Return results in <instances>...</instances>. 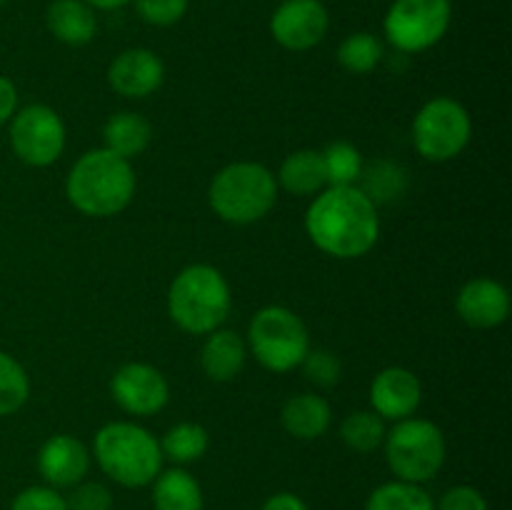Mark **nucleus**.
I'll list each match as a JSON object with an SVG mask.
<instances>
[{
    "label": "nucleus",
    "mask_w": 512,
    "mask_h": 510,
    "mask_svg": "<svg viewBox=\"0 0 512 510\" xmlns=\"http://www.w3.org/2000/svg\"><path fill=\"white\" fill-rule=\"evenodd\" d=\"M305 233L330 258H363L380 238L378 205L358 185L325 188L305 213Z\"/></svg>",
    "instance_id": "f257e3e1"
},
{
    "label": "nucleus",
    "mask_w": 512,
    "mask_h": 510,
    "mask_svg": "<svg viewBox=\"0 0 512 510\" xmlns=\"http://www.w3.org/2000/svg\"><path fill=\"white\" fill-rule=\"evenodd\" d=\"M65 195L78 213L90 218L123 213L135 195L133 165L105 148L88 150L70 168Z\"/></svg>",
    "instance_id": "f03ea898"
},
{
    "label": "nucleus",
    "mask_w": 512,
    "mask_h": 510,
    "mask_svg": "<svg viewBox=\"0 0 512 510\" xmlns=\"http://www.w3.org/2000/svg\"><path fill=\"white\" fill-rule=\"evenodd\" d=\"M93 458L100 470L123 488L150 485L165 460L158 438L130 420H113L95 433Z\"/></svg>",
    "instance_id": "7ed1b4c3"
},
{
    "label": "nucleus",
    "mask_w": 512,
    "mask_h": 510,
    "mask_svg": "<svg viewBox=\"0 0 512 510\" xmlns=\"http://www.w3.org/2000/svg\"><path fill=\"white\" fill-rule=\"evenodd\" d=\"M233 295L225 275L205 263L188 265L173 278L168 290V315L190 335L218 330L230 315Z\"/></svg>",
    "instance_id": "20e7f679"
},
{
    "label": "nucleus",
    "mask_w": 512,
    "mask_h": 510,
    "mask_svg": "<svg viewBox=\"0 0 512 510\" xmlns=\"http://www.w3.org/2000/svg\"><path fill=\"white\" fill-rule=\"evenodd\" d=\"M278 190L273 170L253 160H238L213 175L208 200L225 223L253 225L275 208Z\"/></svg>",
    "instance_id": "39448f33"
},
{
    "label": "nucleus",
    "mask_w": 512,
    "mask_h": 510,
    "mask_svg": "<svg viewBox=\"0 0 512 510\" xmlns=\"http://www.w3.org/2000/svg\"><path fill=\"white\" fill-rule=\"evenodd\" d=\"M385 460L393 475L405 483H428L445 465L448 443L443 430L423 418H405L393 423L383 440Z\"/></svg>",
    "instance_id": "423d86ee"
},
{
    "label": "nucleus",
    "mask_w": 512,
    "mask_h": 510,
    "mask_svg": "<svg viewBox=\"0 0 512 510\" xmlns=\"http://www.w3.org/2000/svg\"><path fill=\"white\" fill-rule=\"evenodd\" d=\"M253 358L270 373H290L300 368L310 350V333L303 318L285 305H265L248 325Z\"/></svg>",
    "instance_id": "0eeeda50"
},
{
    "label": "nucleus",
    "mask_w": 512,
    "mask_h": 510,
    "mask_svg": "<svg viewBox=\"0 0 512 510\" xmlns=\"http://www.w3.org/2000/svg\"><path fill=\"white\" fill-rule=\"evenodd\" d=\"M473 138V120L468 108L453 98L428 100L413 120V145L430 163L453 160L468 148Z\"/></svg>",
    "instance_id": "6e6552de"
},
{
    "label": "nucleus",
    "mask_w": 512,
    "mask_h": 510,
    "mask_svg": "<svg viewBox=\"0 0 512 510\" xmlns=\"http://www.w3.org/2000/svg\"><path fill=\"white\" fill-rule=\"evenodd\" d=\"M453 23L450 0H395L383 20L385 40L400 53H423L445 38Z\"/></svg>",
    "instance_id": "1a4fd4ad"
},
{
    "label": "nucleus",
    "mask_w": 512,
    "mask_h": 510,
    "mask_svg": "<svg viewBox=\"0 0 512 510\" xmlns=\"http://www.w3.org/2000/svg\"><path fill=\"white\" fill-rule=\"evenodd\" d=\"M10 145L18 160L30 168L53 165L63 155L65 125L50 105H25L13 115L10 125Z\"/></svg>",
    "instance_id": "9d476101"
},
{
    "label": "nucleus",
    "mask_w": 512,
    "mask_h": 510,
    "mask_svg": "<svg viewBox=\"0 0 512 510\" xmlns=\"http://www.w3.org/2000/svg\"><path fill=\"white\" fill-rule=\"evenodd\" d=\"M330 28V13L323 0H283L270 18L275 43L293 53L318 48Z\"/></svg>",
    "instance_id": "9b49d317"
},
{
    "label": "nucleus",
    "mask_w": 512,
    "mask_h": 510,
    "mask_svg": "<svg viewBox=\"0 0 512 510\" xmlns=\"http://www.w3.org/2000/svg\"><path fill=\"white\" fill-rule=\"evenodd\" d=\"M110 395L120 410L148 418L168 405L170 385L155 365L125 363L110 378Z\"/></svg>",
    "instance_id": "f8f14e48"
},
{
    "label": "nucleus",
    "mask_w": 512,
    "mask_h": 510,
    "mask_svg": "<svg viewBox=\"0 0 512 510\" xmlns=\"http://www.w3.org/2000/svg\"><path fill=\"white\" fill-rule=\"evenodd\" d=\"M420 400H423V385L418 375L403 365L380 370L370 383V410L390 423L413 418L415 410L420 408Z\"/></svg>",
    "instance_id": "ddd939ff"
},
{
    "label": "nucleus",
    "mask_w": 512,
    "mask_h": 510,
    "mask_svg": "<svg viewBox=\"0 0 512 510\" xmlns=\"http://www.w3.org/2000/svg\"><path fill=\"white\" fill-rule=\"evenodd\" d=\"M90 450L80 438L68 433L50 435L38 450V473L45 485L60 490L73 488L88 478Z\"/></svg>",
    "instance_id": "4468645a"
},
{
    "label": "nucleus",
    "mask_w": 512,
    "mask_h": 510,
    "mask_svg": "<svg viewBox=\"0 0 512 510\" xmlns=\"http://www.w3.org/2000/svg\"><path fill=\"white\" fill-rule=\"evenodd\" d=\"M165 65L158 53L148 48H128L108 68V83L118 95L140 100L153 95L163 85Z\"/></svg>",
    "instance_id": "2eb2a0df"
},
{
    "label": "nucleus",
    "mask_w": 512,
    "mask_h": 510,
    "mask_svg": "<svg viewBox=\"0 0 512 510\" xmlns=\"http://www.w3.org/2000/svg\"><path fill=\"white\" fill-rule=\"evenodd\" d=\"M455 310L470 328H498L510 315V293L503 283L493 278H473L458 290Z\"/></svg>",
    "instance_id": "dca6fc26"
},
{
    "label": "nucleus",
    "mask_w": 512,
    "mask_h": 510,
    "mask_svg": "<svg viewBox=\"0 0 512 510\" xmlns=\"http://www.w3.org/2000/svg\"><path fill=\"white\" fill-rule=\"evenodd\" d=\"M248 360V345L235 330L218 328L205 335L200 348V368L215 383H230L240 375Z\"/></svg>",
    "instance_id": "f3484780"
},
{
    "label": "nucleus",
    "mask_w": 512,
    "mask_h": 510,
    "mask_svg": "<svg viewBox=\"0 0 512 510\" xmlns=\"http://www.w3.org/2000/svg\"><path fill=\"white\" fill-rule=\"evenodd\" d=\"M285 433L298 440H318L333 425V408L318 393H298L285 400L280 410Z\"/></svg>",
    "instance_id": "a211bd4d"
},
{
    "label": "nucleus",
    "mask_w": 512,
    "mask_h": 510,
    "mask_svg": "<svg viewBox=\"0 0 512 510\" xmlns=\"http://www.w3.org/2000/svg\"><path fill=\"white\" fill-rule=\"evenodd\" d=\"M45 25L55 40L65 45H88L98 33L95 10L83 0H53L45 10Z\"/></svg>",
    "instance_id": "6ab92c4d"
},
{
    "label": "nucleus",
    "mask_w": 512,
    "mask_h": 510,
    "mask_svg": "<svg viewBox=\"0 0 512 510\" xmlns=\"http://www.w3.org/2000/svg\"><path fill=\"white\" fill-rule=\"evenodd\" d=\"M150 140H153V125L133 110H120L103 125V148L125 160L143 155Z\"/></svg>",
    "instance_id": "aec40b11"
},
{
    "label": "nucleus",
    "mask_w": 512,
    "mask_h": 510,
    "mask_svg": "<svg viewBox=\"0 0 512 510\" xmlns=\"http://www.w3.org/2000/svg\"><path fill=\"white\" fill-rule=\"evenodd\" d=\"M275 180H278V188L300 195V198L318 195L320 190L328 188L323 155L320 150H295L280 163Z\"/></svg>",
    "instance_id": "412c9836"
},
{
    "label": "nucleus",
    "mask_w": 512,
    "mask_h": 510,
    "mask_svg": "<svg viewBox=\"0 0 512 510\" xmlns=\"http://www.w3.org/2000/svg\"><path fill=\"white\" fill-rule=\"evenodd\" d=\"M150 485H153V510H203V488L185 468L160 470Z\"/></svg>",
    "instance_id": "4be33fe9"
},
{
    "label": "nucleus",
    "mask_w": 512,
    "mask_h": 510,
    "mask_svg": "<svg viewBox=\"0 0 512 510\" xmlns=\"http://www.w3.org/2000/svg\"><path fill=\"white\" fill-rule=\"evenodd\" d=\"M158 443L160 450H163V458L173 460L175 465H190L198 463L208 453L210 435L200 423L183 420V423H175L173 428L165 430Z\"/></svg>",
    "instance_id": "5701e85b"
},
{
    "label": "nucleus",
    "mask_w": 512,
    "mask_h": 510,
    "mask_svg": "<svg viewBox=\"0 0 512 510\" xmlns=\"http://www.w3.org/2000/svg\"><path fill=\"white\" fill-rule=\"evenodd\" d=\"M365 510H435V500L423 485L395 478L368 495Z\"/></svg>",
    "instance_id": "b1692460"
},
{
    "label": "nucleus",
    "mask_w": 512,
    "mask_h": 510,
    "mask_svg": "<svg viewBox=\"0 0 512 510\" xmlns=\"http://www.w3.org/2000/svg\"><path fill=\"white\" fill-rule=\"evenodd\" d=\"M385 433H388L385 420L373 410H355V413L345 415L343 423H340V440L350 450L363 455L383 448Z\"/></svg>",
    "instance_id": "393cba45"
},
{
    "label": "nucleus",
    "mask_w": 512,
    "mask_h": 510,
    "mask_svg": "<svg viewBox=\"0 0 512 510\" xmlns=\"http://www.w3.org/2000/svg\"><path fill=\"white\" fill-rule=\"evenodd\" d=\"M385 58V45L378 35L373 33H360L348 35L343 43L338 45V63L340 68L348 70L353 75H365L373 73Z\"/></svg>",
    "instance_id": "a878e982"
},
{
    "label": "nucleus",
    "mask_w": 512,
    "mask_h": 510,
    "mask_svg": "<svg viewBox=\"0 0 512 510\" xmlns=\"http://www.w3.org/2000/svg\"><path fill=\"white\" fill-rule=\"evenodd\" d=\"M325 165V178H328V188H345V185H358L360 175H363V155L353 143H330L328 148L320 150Z\"/></svg>",
    "instance_id": "bb28decb"
},
{
    "label": "nucleus",
    "mask_w": 512,
    "mask_h": 510,
    "mask_svg": "<svg viewBox=\"0 0 512 510\" xmlns=\"http://www.w3.org/2000/svg\"><path fill=\"white\" fill-rule=\"evenodd\" d=\"M405 170L393 160H375L370 168H363V175L358 180V188L378 203H388V200L398 198L405 190Z\"/></svg>",
    "instance_id": "cd10ccee"
},
{
    "label": "nucleus",
    "mask_w": 512,
    "mask_h": 510,
    "mask_svg": "<svg viewBox=\"0 0 512 510\" xmlns=\"http://www.w3.org/2000/svg\"><path fill=\"white\" fill-rule=\"evenodd\" d=\"M30 378L13 355L0 350V418L13 415L28 403Z\"/></svg>",
    "instance_id": "c85d7f7f"
},
{
    "label": "nucleus",
    "mask_w": 512,
    "mask_h": 510,
    "mask_svg": "<svg viewBox=\"0 0 512 510\" xmlns=\"http://www.w3.org/2000/svg\"><path fill=\"white\" fill-rule=\"evenodd\" d=\"M300 368H303L305 380H310L318 388H333V385L340 383V375H343V363H340L338 355L323 348H310Z\"/></svg>",
    "instance_id": "c756f323"
},
{
    "label": "nucleus",
    "mask_w": 512,
    "mask_h": 510,
    "mask_svg": "<svg viewBox=\"0 0 512 510\" xmlns=\"http://www.w3.org/2000/svg\"><path fill=\"white\" fill-rule=\"evenodd\" d=\"M130 3L135 5V13L143 23L170 28L185 18L190 0H130Z\"/></svg>",
    "instance_id": "7c9ffc66"
},
{
    "label": "nucleus",
    "mask_w": 512,
    "mask_h": 510,
    "mask_svg": "<svg viewBox=\"0 0 512 510\" xmlns=\"http://www.w3.org/2000/svg\"><path fill=\"white\" fill-rule=\"evenodd\" d=\"M68 510H113V493L98 480H80L65 498Z\"/></svg>",
    "instance_id": "2f4dec72"
},
{
    "label": "nucleus",
    "mask_w": 512,
    "mask_h": 510,
    "mask_svg": "<svg viewBox=\"0 0 512 510\" xmlns=\"http://www.w3.org/2000/svg\"><path fill=\"white\" fill-rule=\"evenodd\" d=\"M10 510H68V505H65V495H60L50 485H30L15 495Z\"/></svg>",
    "instance_id": "473e14b6"
},
{
    "label": "nucleus",
    "mask_w": 512,
    "mask_h": 510,
    "mask_svg": "<svg viewBox=\"0 0 512 510\" xmlns=\"http://www.w3.org/2000/svg\"><path fill=\"white\" fill-rule=\"evenodd\" d=\"M435 510H488V500L473 485H453L435 503Z\"/></svg>",
    "instance_id": "72a5a7b5"
},
{
    "label": "nucleus",
    "mask_w": 512,
    "mask_h": 510,
    "mask_svg": "<svg viewBox=\"0 0 512 510\" xmlns=\"http://www.w3.org/2000/svg\"><path fill=\"white\" fill-rule=\"evenodd\" d=\"M15 113H18V88L13 80L0 75V125L13 120Z\"/></svg>",
    "instance_id": "f704fd0d"
},
{
    "label": "nucleus",
    "mask_w": 512,
    "mask_h": 510,
    "mask_svg": "<svg viewBox=\"0 0 512 510\" xmlns=\"http://www.w3.org/2000/svg\"><path fill=\"white\" fill-rule=\"evenodd\" d=\"M260 510H310L308 503H305L300 495L295 493H275L270 495L268 500L263 503Z\"/></svg>",
    "instance_id": "c9c22d12"
},
{
    "label": "nucleus",
    "mask_w": 512,
    "mask_h": 510,
    "mask_svg": "<svg viewBox=\"0 0 512 510\" xmlns=\"http://www.w3.org/2000/svg\"><path fill=\"white\" fill-rule=\"evenodd\" d=\"M83 3H88L93 10H118L128 5L130 0H83Z\"/></svg>",
    "instance_id": "e433bc0d"
},
{
    "label": "nucleus",
    "mask_w": 512,
    "mask_h": 510,
    "mask_svg": "<svg viewBox=\"0 0 512 510\" xmlns=\"http://www.w3.org/2000/svg\"><path fill=\"white\" fill-rule=\"evenodd\" d=\"M5 3V0H0V5H3Z\"/></svg>",
    "instance_id": "4c0bfd02"
}]
</instances>
